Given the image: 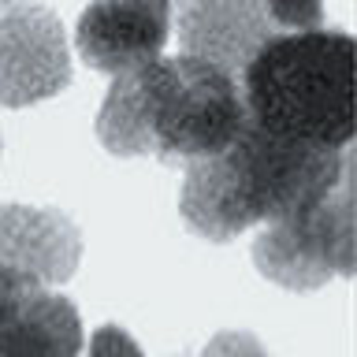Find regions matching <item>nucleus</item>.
Segmentation results:
<instances>
[{
  "label": "nucleus",
  "mask_w": 357,
  "mask_h": 357,
  "mask_svg": "<svg viewBox=\"0 0 357 357\" xmlns=\"http://www.w3.org/2000/svg\"><path fill=\"white\" fill-rule=\"evenodd\" d=\"M11 4H22V0H0V8H11Z\"/></svg>",
  "instance_id": "nucleus-13"
},
{
  "label": "nucleus",
  "mask_w": 357,
  "mask_h": 357,
  "mask_svg": "<svg viewBox=\"0 0 357 357\" xmlns=\"http://www.w3.org/2000/svg\"><path fill=\"white\" fill-rule=\"evenodd\" d=\"M89 357H145L138 350V342L130 339L123 328H100L93 331V339H89Z\"/></svg>",
  "instance_id": "nucleus-12"
},
{
  "label": "nucleus",
  "mask_w": 357,
  "mask_h": 357,
  "mask_svg": "<svg viewBox=\"0 0 357 357\" xmlns=\"http://www.w3.org/2000/svg\"><path fill=\"white\" fill-rule=\"evenodd\" d=\"M245 123L275 138L346 149L354 138V38L339 30L275 33L242 67Z\"/></svg>",
  "instance_id": "nucleus-3"
},
{
  "label": "nucleus",
  "mask_w": 357,
  "mask_h": 357,
  "mask_svg": "<svg viewBox=\"0 0 357 357\" xmlns=\"http://www.w3.org/2000/svg\"><path fill=\"white\" fill-rule=\"evenodd\" d=\"M253 261L287 290H317L331 275L354 272V197L350 178L305 212L268 223L253 245Z\"/></svg>",
  "instance_id": "nucleus-4"
},
{
  "label": "nucleus",
  "mask_w": 357,
  "mask_h": 357,
  "mask_svg": "<svg viewBox=\"0 0 357 357\" xmlns=\"http://www.w3.org/2000/svg\"><path fill=\"white\" fill-rule=\"evenodd\" d=\"M78 309L63 294L0 268V357H78Z\"/></svg>",
  "instance_id": "nucleus-7"
},
{
  "label": "nucleus",
  "mask_w": 357,
  "mask_h": 357,
  "mask_svg": "<svg viewBox=\"0 0 357 357\" xmlns=\"http://www.w3.org/2000/svg\"><path fill=\"white\" fill-rule=\"evenodd\" d=\"M82 261V234L63 212L8 205L0 208V268L38 287H56Z\"/></svg>",
  "instance_id": "nucleus-8"
},
{
  "label": "nucleus",
  "mask_w": 357,
  "mask_h": 357,
  "mask_svg": "<svg viewBox=\"0 0 357 357\" xmlns=\"http://www.w3.org/2000/svg\"><path fill=\"white\" fill-rule=\"evenodd\" d=\"M245 127L238 78L197 56L160 60L112 75L97 138L116 156L205 160L231 149Z\"/></svg>",
  "instance_id": "nucleus-1"
},
{
  "label": "nucleus",
  "mask_w": 357,
  "mask_h": 357,
  "mask_svg": "<svg viewBox=\"0 0 357 357\" xmlns=\"http://www.w3.org/2000/svg\"><path fill=\"white\" fill-rule=\"evenodd\" d=\"M268 19H272L275 30H320L324 22V0H261Z\"/></svg>",
  "instance_id": "nucleus-10"
},
{
  "label": "nucleus",
  "mask_w": 357,
  "mask_h": 357,
  "mask_svg": "<svg viewBox=\"0 0 357 357\" xmlns=\"http://www.w3.org/2000/svg\"><path fill=\"white\" fill-rule=\"evenodd\" d=\"M71 82L63 26L45 8H15L0 19V105L26 108Z\"/></svg>",
  "instance_id": "nucleus-5"
},
{
  "label": "nucleus",
  "mask_w": 357,
  "mask_h": 357,
  "mask_svg": "<svg viewBox=\"0 0 357 357\" xmlns=\"http://www.w3.org/2000/svg\"><path fill=\"white\" fill-rule=\"evenodd\" d=\"M172 33V0H93L78 15V56L108 75L160 60Z\"/></svg>",
  "instance_id": "nucleus-6"
},
{
  "label": "nucleus",
  "mask_w": 357,
  "mask_h": 357,
  "mask_svg": "<svg viewBox=\"0 0 357 357\" xmlns=\"http://www.w3.org/2000/svg\"><path fill=\"white\" fill-rule=\"evenodd\" d=\"M183 56H197L220 71L238 78L275 26L261 0H183L178 8Z\"/></svg>",
  "instance_id": "nucleus-9"
},
{
  "label": "nucleus",
  "mask_w": 357,
  "mask_h": 357,
  "mask_svg": "<svg viewBox=\"0 0 357 357\" xmlns=\"http://www.w3.org/2000/svg\"><path fill=\"white\" fill-rule=\"evenodd\" d=\"M350 178V153L298 145L245 123L231 149L190 160L178 212L208 242H231L253 223L305 212Z\"/></svg>",
  "instance_id": "nucleus-2"
},
{
  "label": "nucleus",
  "mask_w": 357,
  "mask_h": 357,
  "mask_svg": "<svg viewBox=\"0 0 357 357\" xmlns=\"http://www.w3.org/2000/svg\"><path fill=\"white\" fill-rule=\"evenodd\" d=\"M197 357H268V350L245 331H223Z\"/></svg>",
  "instance_id": "nucleus-11"
}]
</instances>
